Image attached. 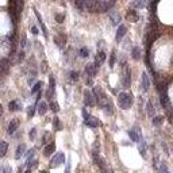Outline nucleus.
<instances>
[{
    "mask_svg": "<svg viewBox=\"0 0 173 173\" xmlns=\"http://www.w3.org/2000/svg\"><path fill=\"white\" fill-rule=\"evenodd\" d=\"M93 93H95V96H96L97 104L102 107L106 112H110V114H111V112H112V110H111L112 107H111V103H110V99L107 97V95L104 93V91H103L100 87H95Z\"/></svg>",
    "mask_w": 173,
    "mask_h": 173,
    "instance_id": "f257e3e1",
    "label": "nucleus"
},
{
    "mask_svg": "<svg viewBox=\"0 0 173 173\" xmlns=\"http://www.w3.org/2000/svg\"><path fill=\"white\" fill-rule=\"evenodd\" d=\"M126 19L128 22H133V23H137L138 20H139V15H138V12L135 10H128L127 14H126Z\"/></svg>",
    "mask_w": 173,
    "mask_h": 173,
    "instance_id": "6e6552de",
    "label": "nucleus"
},
{
    "mask_svg": "<svg viewBox=\"0 0 173 173\" xmlns=\"http://www.w3.org/2000/svg\"><path fill=\"white\" fill-rule=\"evenodd\" d=\"M10 4H11V5H14L15 10H16V12L20 15L22 10H23V5H24L23 0H18V2H10Z\"/></svg>",
    "mask_w": 173,
    "mask_h": 173,
    "instance_id": "6ab92c4d",
    "label": "nucleus"
},
{
    "mask_svg": "<svg viewBox=\"0 0 173 173\" xmlns=\"http://www.w3.org/2000/svg\"><path fill=\"white\" fill-rule=\"evenodd\" d=\"M8 108H10V111H19L20 110L19 102L18 100H12V102L8 103Z\"/></svg>",
    "mask_w": 173,
    "mask_h": 173,
    "instance_id": "5701e85b",
    "label": "nucleus"
},
{
    "mask_svg": "<svg viewBox=\"0 0 173 173\" xmlns=\"http://www.w3.org/2000/svg\"><path fill=\"white\" fill-rule=\"evenodd\" d=\"M137 131H138L137 128H131V130L128 131V135H130V138L134 141V142H139L141 138H142L141 135H138V134H137Z\"/></svg>",
    "mask_w": 173,
    "mask_h": 173,
    "instance_id": "aec40b11",
    "label": "nucleus"
},
{
    "mask_svg": "<svg viewBox=\"0 0 173 173\" xmlns=\"http://www.w3.org/2000/svg\"><path fill=\"white\" fill-rule=\"evenodd\" d=\"M8 48L12 49L11 41H10V38H7V37H3V38H2V50H3V52H5Z\"/></svg>",
    "mask_w": 173,
    "mask_h": 173,
    "instance_id": "f3484780",
    "label": "nucleus"
},
{
    "mask_svg": "<svg viewBox=\"0 0 173 173\" xmlns=\"http://www.w3.org/2000/svg\"><path fill=\"white\" fill-rule=\"evenodd\" d=\"M20 45H22V48H24V45H26V37H24V35H23V38H22V43H20Z\"/></svg>",
    "mask_w": 173,
    "mask_h": 173,
    "instance_id": "de8ad7c7",
    "label": "nucleus"
},
{
    "mask_svg": "<svg viewBox=\"0 0 173 173\" xmlns=\"http://www.w3.org/2000/svg\"><path fill=\"white\" fill-rule=\"evenodd\" d=\"M160 173H169L168 168H166V165H164V164H161V166H160Z\"/></svg>",
    "mask_w": 173,
    "mask_h": 173,
    "instance_id": "a19ab883",
    "label": "nucleus"
},
{
    "mask_svg": "<svg viewBox=\"0 0 173 173\" xmlns=\"http://www.w3.org/2000/svg\"><path fill=\"white\" fill-rule=\"evenodd\" d=\"M35 134H37V128L34 127V128H31V131H30V134H29V137H30V139L33 141L34 138H35Z\"/></svg>",
    "mask_w": 173,
    "mask_h": 173,
    "instance_id": "58836bf2",
    "label": "nucleus"
},
{
    "mask_svg": "<svg viewBox=\"0 0 173 173\" xmlns=\"http://www.w3.org/2000/svg\"><path fill=\"white\" fill-rule=\"evenodd\" d=\"M54 152H56V143L54 142H50L49 145H46L45 149H43V156L49 157V156H52Z\"/></svg>",
    "mask_w": 173,
    "mask_h": 173,
    "instance_id": "9b49d317",
    "label": "nucleus"
},
{
    "mask_svg": "<svg viewBox=\"0 0 173 173\" xmlns=\"http://www.w3.org/2000/svg\"><path fill=\"white\" fill-rule=\"evenodd\" d=\"M133 58L134 59H139L141 58V48L135 46V48L133 49Z\"/></svg>",
    "mask_w": 173,
    "mask_h": 173,
    "instance_id": "c85d7f7f",
    "label": "nucleus"
},
{
    "mask_svg": "<svg viewBox=\"0 0 173 173\" xmlns=\"http://www.w3.org/2000/svg\"><path fill=\"white\" fill-rule=\"evenodd\" d=\"M7 149H8V143L5 141L0 142V157H4L7 154Z\"/></svg>",
    "mask_w": 173,
    "mask_h": 173,
    "instance_id": "b1692460",
    "label": "nucleus"
},
{
    "mask_svg": "<svg viewBox=\"0 0 173 173\" xmlns=\"http://www.w3.org/2000/svg\"><path fill=\"white\" fill-rule=\"evenodd\" d=\"M41 87H42V81H38L35 85L31 88V93H35V92H38V91H41Z\"/></svg>",
    "mask_w": 173,
    "mask_h": 173,
    "instance_id": "2f4dec72",
    "label": "nucleus"
},
{
    "mask_svg": "<svg viewBox=\"0 0 173 173\" xmlns=\"http://www.w3.org/2000/svg\"><path fill=\"white\" fill-rule=\"evenodd\" d=\"M146 108H147V116H149V118L154 116V107H153V104H152V102H147Z\"/></svg>",
    "mask_w": 173,
    "mask_h": 173,
    "instance_id": "cd10ccee",
    "label": "nucleus"
},
{
    "mask_svg": "<svg viewBox=\"0 0 173 173\" xmlns=\"http://www.w3.org/2000/svg\"><path fill=\"white\" fill-rule=\"evenodd\" d=\"M34 112H35V107H34V106H30L29 110H27V116H29V118H31V116L34 115Z\"/></svg>",
    "mask_w": 173,
    "mask_h": 173,
    "instance_id": "c9c22d12",
    "label": "nucleus"
},
{
    "mask_svg": "<svg viewBox=\"0 0 173 173\" xmlns=\"http://www.w3.org/2000/svg\"><path fill=\"white\" fill-rule=\"evenodd\" d=\"M133 5H134V7H138V8H143L145 5H146V3H145L143 0H141V2H134Z\"/></svg>",
    "mask_w": 173,
    "mask_h": 173,
    "instance_id": "f704fd0d",
    "label": "nucleus"
},
{
    "mask_svg": "<svg viewBox=\"0 0 173 173\" xmlns=\"http://www.w3.org/2000/svg\"><path fill=\"white\" fill-rule=\"evenodd\" d=\"M49 138H50V133H45V135L42 137V143H46V145H49L48 142H49Z\"/></svg>",
    "mask_w": 173,
    "mask_h": 173,
    "instance_id": "4c0bfd02",
    "label": "nucleus"
},
{
    "mask_svg": "<svg viewBox=\"0 0 173 173\" xmlns=\"http://www.w3.org/2000/svg\"><path fill=\"white\" fill-rule=\"evenodd\" d=\"M56 19H57L58 23H62L64 19H65V15L64 14H57V15H56Z\"/></svg>",
    "mask_w": 173,
    "mask_h": 173,
    "instance_id": "e433bc0d",
    "label": "nucleus"
},
{
    "mask_svg": "<svg viewBox=\"0 0 173 173\" xmlns=\"http://www.w3.org/2000/svg\"><path fill=\"white\" fill-rule=\"evenodd\" d=\"M138 150L142 154V157H146V143H145V141L142 138H141V141L138 142Z\"/></svg>",
    "mask_w": 173,
    "mask_h": 173,
    "instance_id": "4be33fe9",
    "label": "nucleus"
},
{
    "mask_svg": "<svg viewBox=\"0 0 173 173\" xmlns=\"http://www.w3.org/2000/svg\"><path fill=\"white\" fill-rule=\"evenodd\" d=\"M115 65V50H112L111 52V58H110V67L114 68Z\"/></svg>",
    "mask_w": 173,
    "mask_h": 173,
    "instance_id": "72a5a7b5",
    "label": "nucleus"
},
{
    "mask_svg": "<svg viewBox=\"0 0 173 173\" xmlns=\"http://www.w3.org/2000/svg\"><path fill=\"white\" fill-rule=\"evenodd\" d=\"M149 87H150V83H149V78H147V74H146V72H143L142 73V89L146 92L147 89H149Z\"/></svg>",
    "mask_w": 173,
    "mask_h": 173,
    "instance_id": "412c9836",
    "label": "nucleus"
},
{
    "mask_svg": "<svg viewBox=\"0 0 173 173\" xmlns=\"http://www.w3.org/2000/svg\"><path fill=\"white\" fill-rule=\"evenodd\" d=\"M41 70H42L43 73L48 70V62H46V61H42V65H41Z\"/></svg>",
    "mask_w": 173,
    "mask_h": 173,
    "instance_id": "79ce46f5",
    "label": "nucleus"
},
{
    "mask_svg": "<svg viewBox=\"0 0 173 173\" xmlns=\"http://www.w3.org/2000/svg\"><path fill=\"white\" fill-rule=\"evenodd\" d=\"M162 123H164V118H162V116H156V118L153 119V124L154 126H160Z\"/></svg>",
    "mask_w": 173,
    "mask_h": 173,
    "instance_id": "7c9ffc66",
    "label": "nucleus"
},
{
    "mask_svg": "<svg viewBox=\"0 0 173 173\" xmlns=\"http://www.w3.org/2000/svg\"><path fill=\"white\" fill-rule=\"evenodd\" d=\"M53 127H54V130H62V124L61 122H59V118H57V116H54V121H53Z\"/></svg>",
    "mask_w": 173,
    "mask_h": 173,
    "instance_id": "bb28decb",
    "label": "nucleus"
},
{
    "mask_svg": "<svg viewBox=\"0 0 173 173\" xmlns=\"http://www.w3.org/2000/svg\"><path fill=\"white\" fill-rule=\"evenodd\" d=\"M24 150H26V146H24L23 143L19 145V146L16 147V153H15V158H16V160H19L20 157H22V154L24 153Z\"/></svg>",
    "mask_w": 173,
    "mask_h": 173,
    "instance_id": "393cba45",
    "label": "nucleus"
},
{
    "mask_svg": "<svg viewBox=\"0 0 173 173\" xmlns=\"http://www.w3.org/2000/svg\"><path fill=\"white\" fill-rule=\"evenodd\" d=\"M31 33H33L34 35H37V34H38V29H37L35 26H33V27H31Z\"/></svg>",
    "mask_w": 173,
    "mask_h": 173,
    "instance_id": "c03bdc74",
    "label": "nucleus"
},
{
    "mask_svg": "<svg viewBox=\"0 0 173 173\" xmlns=\"http://www.w3.org/2000/svg\"><path fill=\"white\" fill-rule=\"evenodd\" d=\"M118 102H119V106H121V108L128 110V108L131 107V104H133V95H131V93H127V92L119 93Z\"/></svg>",
    "mask_w": 173,
    "mask_h": 173,
    "instance_id": "7ed1b4c3",
    "label": "nucleus"
},
{
    "mask_svg": "<svg viewBox=\"0 0 173 173\" xmlns=\"http://www.w3.org/2000/svg\"><path fill=\"white\" fill-rule=\"evenodd\" d=\"M126 33H127V29H126V26H124V24H121V26L118 27V30H116V37H115L116 41L119 42V41H121V39L126 35Z\"/></svg>",
    "mask_w": 173,
    "mask_h": 173,
    "instance_id": "ddd939ff",
    "label": "nucleus"
},
{
    "mask_svg": "<svg viewBox=\"0 0 173 173\" xmlns=\"http://www.w3.org/2000/svg\"><path fill=\"white\" fill-rule=\"evenodd\" d=\"M34 14H35V16H37V19H38V22H39V26H41V29L43 30V35L48 38V29H46V26H45V23H43V20H42V18H41V15H39V12L34 8Z\"/></svg>",
    "mask_w": 173,
    "mask_h": 173,
    "instance_id": "4468645a",
    "label": "nucleus"
},
{
    "mask_svg": "<svg viewBox=\"0 0 173 173\" xmlns=\"http://www.w3.org/2000/svg\"><path fill=\"white\" fill-rule=\"evenodd\" d=\"M70 78H72V81H77L78 80V73H77V72H72Z\"/></svg>",
    "mask_w": 173,
    "mask_h": 173,
    "instance_id": "ea45409f",
    "label": "nucleus"
},
{
    "mask_svg": "<svg viewBox=\"0 0 173 173\" xmlns=\"http://www.w3.org/2000/svg\"><path fill=\"white\" fill-rule=\"evenodd\" d=\"M23 58H24V52L22 50V52H19V61H22Z\"/></svg>",
    "mask_w": 173,
    "mask_h": 173,
    "instance_id": "a18cd8bd",
    "label": "nucleus"
},
{
    "mask_svg": "<svg viewBox=\"0 0 173 173\" xmlns=\"http://www.w3.org/2000/svg\"><path fill=\"white\" fill-rule=\"evenodd\" d=\"M84 123H85L88 127H92V128H95L99 126V121H97V118H95V116H88V118L84 121Z\"/></svg>",
    "mask_w": 173,
    "mask_h": 173,
    "instance_id": "9d476101",
    "label": "nucleus"
},
{
    "mask_svg": "<svg viewBox=\"0 0 173 173\" xmlns=\"http://www.w3.org/2000/svg\"><path fill=\"white\" fill-rule=\"evenodd\" d=\"M123 88H128L131 84V73H130V69L127 67H124V73H123Z\"/></svg>",
    "mask_w": 173,
    "mask_h": 173,
    "instance_id": "423d86ee",
    "label": "nucleus"
},
{
    "mask_svg": "<svg viewBox=\"0 0 173 173\" xmlns=\"http://www.w3.org/2000/svg\"><path fill=\"white\" fill-rule=\"evenodd\" d=\"M69 172H70V162H67V172H65V173H69Z\"/></svg>",
    "mask_w": 173,
    "mask_h": 173,
    "instance_id": "49530a36",
    "label": "nucleus"
},
{
    "mask_svg": "<svg viewBox=\"0 0 173 173\" xmlns=\"http://www.w3.org/2000/svg\"><path fill=\"white\" fill-rule=\"evenodd\" d=\"M96 65L95 64H88L87 67H85V73H87V76H89L91 78L92 77H95L96 76Z\"/></svg>",
    "mask_w": 173,
    "mask_h": 173,
    "instance_id": "f8f14e48",
    "label": "nucleus"
},
{
    "mask_svg": "<svg viewBox=\"0 0 173 173\" xmlns=\"http://www.w3.org/2000/svg\"><path fill=\"white\" fill-rule=\"evenodd\" d=\"M78 53H80V56H81L83 58H85V57H88V56H89V50H88L87 48H81Z\"/></svg>",
    "mask_w": 173,
    "mask_h": 173,
    "instance_id": "473e14b6",
    "label": "nucleus"
},
{
    "mask_svg": "<svg viewBox=\"0 0 173 173\" xmlns=\"http://www.w3.org/2000/svg\"><path fill=\"white\" fill-rule=\"evenodd\" d=\"M95 161H96V164L100 166V169H102L104 173H108V169H107V165H106V161L103 158H100L99 156H95Z\"/></svg>",
    "mask_w": 173,
    "mask_h": 173,
    "instance_id": "dca6fc26",
    "label": "nucleus"
},
{
    "mask_svg": "<svg viewBox=\"0 0 173 173\" xmlns=\"http://www.w3.org/2000/svg\"><path fill=\"white\" fill-rule=\"evenodd\" d=\"M65 162V154L64 153H57V154H54V157H53L52 160H50V164H49V166L50 168H58L61 164H64Z\"/></svg>",
    "mask_w": 173,
    "mask_h": 173,
    "instance_id": "20e7f679",
    "label": "nucleus"
},
{
    "mask_svg": "<svg viewBox=\"0 0 173 173\" xmlns=\"http://www.w3.org/2000/svg\"><path fill=\"white\" fill-rule=\"evenodd\" d=\"M8 68H10V64H8V58H2V61H0V70H2V73H7Z\"/></svg>",
    "mask_w": 173,
    "mask_h": 173,
    "instance_id": "a211bd4d",
    "label": "nucleus"
},
{
    "mask_svg": "<svg viewBox=\"0 0 173 173\" xmlns=\"http://www.w3.org/2000/svg\"><path fill=\"white\" fill-rule=\"evenodd\" d=\"M41 173H49L48 171H42V172H41Z\"/></svg>",
    "mask_w": 173,
    "mask_h": 173,
    "instance_id": "09e8293b",
    "label": "nucleus"
},
{
    "mask_svg": "<svg viewBox=\"0 0 173 173\" xmlns=\"http://www.w3.org/2000/svg\"><path fill=\"white\" fill-rule=\"evenodd\" d=\"M46 111H48V104L45 102H41L38 104V114L39 115H45Z\"/></svg>",
    "mask_w": 173,
    "mask_h": 173,
    "instance_id": "a878e982",
    "label": "nucleus"
},
{
    "mask_svg": "<svg viewBox=\"0 0 173 173\" xmlns=\"http://www.w3.org/2000/svg\"><path fill=\"white\" fill-rule=\"evenodd\" d=\"M2 173H11V166H10V165H5L4 168H3Z\"/></svg>",
    "mask_w": 173,
    "mask_h": 173,
    "instance_id": "37998d69",
    "label": "nucleus"
},
{
    "mask_svg": "<svg viewBox=\"0 0 173 173\" xmlns=\"http://www.w3.org/2000/svg\"><path fill=\"white\" fill-rule=\"evenodd\" d=\"M84 103H85V106H89V107L95 106V103H96V97L88 89H85V92H84Z\"/></svg>",
    "mask_w": 173,
    "mask_h": 173,
    "instance_id": "39448f33",
    "label": "nucleus"
},
{
    "mask_svg": "<svg viewBox=\"0 0 173 173\" xmlns=\"http://www.w3.org/2000/svg\"><path fill=\"white\" fill-rule=\"evenodd\" d=\"M19 119H11V122H10V124H8V134H14L15 131L18 130V127H19Z\"/></svg>",
    "mask_w": 173,
    "mask_h": 173,
    "instance_id": "1a4fd4ad",
    "label": "nucleus"
},
{
    "mask_svg": "<svg viewBox=\"0 0 173 173\" xmlns=\"http://www.w3.org/2000/svg\"><path fill=\"white\" fill-rule=\"evenodd\" d=\"M115 5V2L108 0V2H102V0H95V4H93V12H107L111 11V8Z\"/></svg>",
    "mask_w": 173,
    "mask_h": 173,
    "instance_id": "f03ea898",
    "label": "nucleus"
},
{
    "mask_svg": "<svg viewBox=\"0 0 173 173\" xmlns=\"http://www.w3.org/2000/svg\"><path fill=\"white\" fill-rule=\"evenodd\" d=\"M108 16H110V19H111L112 24H115V26H121V24H119V22H121V15H119L118 11L111 10L108 12Z\"/></svg>",
    "mask_w": 173,
    "mask_h": 173,
    "instance_id": "0eeeda50",
    "label": "nucleus"
},
{
    "mask_svg": "<svg viewBox=\"0 0 173 173\" xmlns=\"http://www.w3.org/2000/svg\"><path fill=\"white\" fill-rule=\"evenodd\" d=\"M50 110L52 111H54V112H58L59 111V106H58V103L57 102H50Z\"/></svg>",
    "mask_w": 173,
    "mask_h": 173,
    "instance_id": "c756f323",
    "label": "nucleus"
},
{
    "mask_svg": "<svg viewBox=\"0 0 173 173\" xmlns=\"http://www.w3.org/2000/svg\"><path fill=\"white\" fill-rule=\"evenodd\" d=\"M24 173H31V171H30V169H29V171H26V172H24Z\"/></svg>",
    "mask_w": 173,
    "mask_h": 173,
    "instance_id": "8fccbe9b",
    "label": "nucleus"
},
{
    "mask_svg": "<svg viewBox=\"0 0 173 173\" xmlns=\"http://www.w3.org/2000/svg\"><path fill=\"white\" fill-rule=\"evenodd\" d=\"M104 61H106V53L104 52H99L96 54V57H95V65L99 68Z\"/></svg>",
    "mask_w": 173,
    "mask_h": 173,
    "instance_id": "2eb2a0df",
    "label": "nucleus"
}]
</instances>
